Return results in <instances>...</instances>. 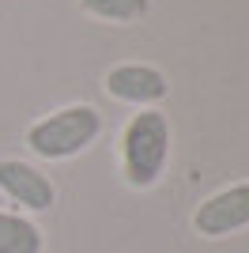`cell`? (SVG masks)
<instances>
[{
	"label": "cell",
	"mask_w": 249,
	"mask_h": 253,
	"mask_svg": "<svg viewBox=\"0 0 249 253\" xmlns=\"http://www.w3.org/2000/svg\"><path fill=\"white\" fill-rule=\"evenodd\" d=\"M98 132H102V114L87 102H76V106H61V110L38 117L27 128V148L38 159L61 163V159L87 151L98 140Z\"/></svg>",
	"instance_id": "2"
},
{
	"label": "cell",
	"mask_w": 249,
	"mask_h": 253,
	"mask_svg": "<svg viewBox=\"0 0 249 253\" xmlns=\"http://www.w3.org/2000/svg\"><path fill=\"white\" fill-rule=\"evenodd\" d=\"M170 159V121L163 110L147 106L128 117L121 132V174L132 189H151Z\"/></svg>",
	"instance_id": "1"
},
{
	"label": "cell",
	"mask_w": 249,
	"mask_h": 253,
	"mask_svg": "<svg viewBox=\"0 0 249 253\" xmlns=\"http://www.w3.org/2000/svg\"><path fill=\"white\" fill-rule=\"evenodd\" d=\"M45 234L34 219L19 211H0V253H42Z\"/></svg>",
	"instance_id": "6"
},
{
	"label": "cell",
	"mask_w": 249,
	"mask_h": 253,
	"mask_svg": "<svg viewBox=\"0 0 249 253\" xmlns=\"http://www.w3.org/2000/svg\"><path fill=\"white\" fill-rule=\"evenodd\" d=\"M106 95L117 98V102H128L136 110H147V106L163 102L170 95V84L166 76L159 72L155 64H144V61H124V64H114L102 80Z\"/></svg>",
	"instance_id": "4"
},
{
	"label": "cell",
	"mask_w": 249,
	"mask_h": 253,
	"mask_svg": "<svg viewBox=\"0 0 249 253\" xmlns=\"http://www.w3.org/2000/svg\"><path fill=\"white\" fill-rule=\"evenodd\" d=\"M80 8L102 23H136L147 15L151 0H80Z\"/></svg>",
	"instance_id": "7"
},
{
	"label": "cell",
	"mask_w": 249,
	"mask_h": 253,
	"mask_svg": "<svg viewBox=\"0 0 249 253\" xmlns=\"http://www.w3.org/2000/svg\"><path fill=\"white\" fill-rule=\"evenodd\" d=\"M0 193L27 211H49L57 201L53 181L34 163H23V159H0Z\"/></svg>",
	"instance_id": "5"
},
{
	"label": "cell",
	"mask_w": 249,
	"mask_h": 253,
	"mask_svg": "<svg viewBox=\"0 0 249 253\" xmlns=\"http://www.w3.org/2000/svg\"><path fill=\"white\" fill-rule=\"evenodd\" d=\"M249 227V181H234L227 189L211 193L193 211V231L200 238H227Z\"/></svg>",
	"instance_id": "3"
}]
</instances>
